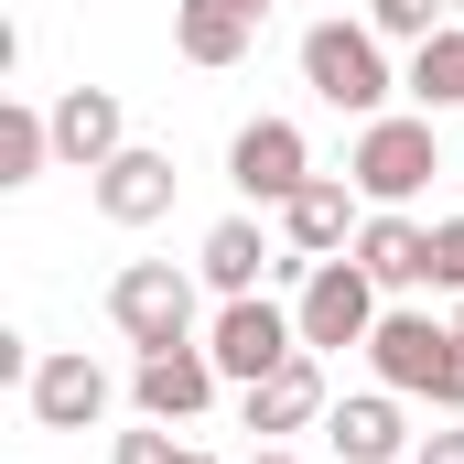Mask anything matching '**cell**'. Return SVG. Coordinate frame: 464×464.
<instances>
[{
    "mask_svg": "<svg viewBox=\"0 0 464 464\" xmlns=\"http://www.w3.org/2000/svg\"><path fill=\"white\" fill-rule=\"evenodd\" d=\"M367 367H378V389H400V400L464 411V324H432V314L389 303L378 335H367Z\"/></svg>",
    "mask_w": 464,
    "mask_h": 464,
    "instance_id": "obj_1",
    "label": "cell"
},
{
    "mask_svg": "<svg viewBox=\"0 0 464 464\" xmlns=\"http://www.w3.org/2000/svg\"><path fill=\"white\" fill-rule=\"evenodd\" d=\"M303 87L324 98V109L346 119H389V44H378V22H314L303 33Z\"/></svg>",
    "mask_w": 464,
    "mask_h": 464,
    "instance_id": "obj_2",
    "label": "cell"
},
{
    "mask_svg": "<svg viewBox=\"0 0 464 464\" xmlns=\"http://www.w3.org/2000/svg\"><path fill=\"white\" fill-rule=\"evenodd\" d=\"M443 173V140H432V119L389 109V119H356V151H346V184L367 195V206H411L421 184Z\"/></svg>",
    "mask_w": 464,
    "mask_h": 464,
    "instance_id": "obj_3",
    "label": "cell"
},
{
    "mask_svg": "<svg viewBox=\"0 0 464 464\" xmlns=\"http://www.w3.org/2000/svg\"><path fill=\"white\" fill-rule=\"evenodd\" d=\"M378 314H389V303H378V281L356 270V248H346V259H314V270H303V292H292V324H303V346H314V356L367 346V335H378Z\"/></svg>",
    "mask_w": 464,
    "mask_h": 464,
    "instance_id": "obj_4",
    "label": "cell"
},
{
    "mask_svg": "<svg viewBox=\"0 0 464 464\" xmlns=\"http://www.w3.org/2000/svg\"><path fill=\"white\" fill-rule=\"evenodd\" d=\"M109 324H119L140 356L195 346V270H173V259H130V270L109 281Z\"/></svg>",
    "mask_w": 464,
    "mask_h": 464,
    "instance_id": "obj_5",
    "label": "cell"
},
{
    "mask_svg": "<svg viewBox=\"0 0 464 464\" xmlns=\"http://www.w3.org/2000/svg\"><path fill=\"white\" fill-rule=\"evenodd\" d=\"M206 356H217V378H227V389H259L270 367H292V356H303V324H292L270 292H237V303H217V324H206Z\"/></svg>",
    "mask_w": 464,
    "mask_h": 464,
    "instance_id": "obj_6",
    "label": "cell"
},
{
    "mask_svg": "<svg viewBox=\"0 0 464 464\" xmlns=\"http://www.w3.org/2000/svg\"><path fill=\"white\" fill-rule=\"evenodd\" d=\"M227 184L248 195V206H292L303 184H314V151H303V130L292 119H248L227 140Z\"/></svg>",
    "mask_w": 464,
    "mask_h": 464,
    "instance_id": "obj_7",
    "label": "cell"
},
{
    "mask_svg": "<svg viewBox=\"0 0 464 464\" xmlns=\"http://www.w3.org/2000/svg\"><path fill=\"white\" fill-rule=\"evenodd\" d=\"M356 227H367V195H356L346 173H314V184L281 206V248H292L303 270H314V259H346Z\"/></svg>",
    "mask_w": 464,
    "mask_h": 464,
    "instance_id": "obj_8",
    "label": "cell"
},
{
    "mask_svg": "<svg viewBox=\"0 0 464 464\" xmlns=\"http://www.w3.org/2000/svg\"><path fill=\"white\" fill-rule=\"evenodd\" d=\"M22 400H33L44 432H98V421H109V367L87 346H65V356H44V367L22 378Z\"/></svg>",
    "mask_w": 464,
    "mask_h": 464,
    "instance_id": "obj_9",
    "label": "cell"
},
{
    "mask_svg": "<svg viewBox=\"0 0 464 464\" xmlns=\"http://www.w3.org/2000/svg\"><path fill=\"white\" fill-rule=\"evenodd\" d=\"M119 151H130L119 87H65V98H54V162H65V173H109Z\"/></svg>",
    "mask_w": 464,
    "mask_h": 464,
    "instance_id": "obj_10",
    "label": "cell"
},
{
    "mask_svg": "<svg viewBox=\"0 0 464 464\" xmlns=\"http://www.w3.org/2000/svg\"><path fill=\"white\" fill-rule=\"evenodd\" d=\"M217 389H227V378H217L206 335H195V346H162V356H140V367H130V400H140V421H195Z\"/></svg>",
    "mask_w": 464,
    "mask_h": 464,
    "instance_id": "obj_11",
    "label": "cell"
},
{
    "mask_svg": "<svg viewBox=\"0 0 464 464\" xmlns=\"http://www.w3.org/2000/svg\"><path fill=\"white\" fill-rule=\"evenodd\" d=\"M356 270H367L378 292H421V281H432V227H421L411 206H367V227H356Z\"/></svg>",
    "mask_w": 464,
    "mask_h": 464,
    "instance_id": "obj_12",
    "label": "cell"
},
{
    "mask_svg": "<svg viewBox=\"0 0 464 464\" xmlns=\"http://www.w3.org/2000/svg\"><path fill=\"white\" fill-rule=\"evenodd\" d=\"M87 184H98V217H109V227H151V217H173V184H184V173H173V151H140V140H130L109 173H87Z\"/></svg>",
    "mask_w": 464,
    "mask_h": 464,
    "instance_id": "obj_13",
    "label": "cell"
},
{
    "mask_svg": "<svg viewBox=\"0 0 464 464\" xmlns=\"http://www.w3.org/2000/svg\"><path fill=\"white\" fill-rule=\"evenodd\" d=\"M324 443L346 464H411V421H400V389H356L324 411Z\"/></svg>",
    "mask_w": 464,
    "mask_h": 464,
    "instance_id": "obj_14",
    "label": "cell"
},
{
    "mask_svg": "<svg viewBox=\"0 0 464 464\" xmlns=\"http://www.w3.org/2000/svg\"><path fill=\"white\" fill-rule=\"evenodd\" d=\"M324 411H335V400H324V356L314 346L292 356V367H270L259 389H237V421H248V432H303V421H324Z\"/></svg>",
    "mask_w": 464,
    "mask_h": 464,
    "instance_id": "obj_15",
    "label": "cell"
},
{
    "mask_svg": "<svg viewBox=\"0 0 464 464\" xmlns=\"http://www.w3.org/2000/svg\"><path fill=\"white\" fill-rule=\"evenodd\" d=\"M259 22L270 11H248V0H173V54L184 65H237L259 44Z\"/></svg>",
    "mask_w": 464,
    "mask_h": 464,
    "instance_id": "obj_16",
    "label": "cell"
},
{
    "mask_svg": "<svg viewBox=\"0 0 464 464\" xmlns=\"http://www.w3.org/2000/svg\"><path fill=\"white\" fill-rule=\"evenodd\" d=\"M270 270H281V248H270V237L248 227V217H217V227H206V248H195V281H206L217 303H237V292H259Z\"/></svg>",
    "mask_w": 464,
    "mask_h": 464,
    "instance_id": "obj_17",
    "label": "cell"
},
{
    "mask_svg": "<svg viewBox=\"0 0 464 464\" xmlns=\"http://www.w3.org/2000/svg\"><path fill=\"white\" fill-rule=\"evenodd\" d=\"M400 87H411V109H421V119L464 109V22H443L432 44H411V76H400Z\"/></svg>",
    "mask_w": 464,
    "mask_h": 464,
    "instance_id": "obj_18",
    "label": "cell"
},
{
    "mask_svg": "<svg viewBox=\"0 0 464 464\" xmlns=\"http://www.w3.org/2000/svg\"><path fill=\"white\" fill-rule=\"evenodd\" d=\"M44 162H54V109H22V98H11V109H0V184L22 195Z\"/></svg>",
    "mask_w": 464,
    "mask_h": 464,
    "instance_id": "obj_19",
    "label": "cell"
},
{
    "mask_svg": "<svg viewBox=\"0 0 464 464\" xmlns=\"http://www.w3.org/2000/svg\"><path fill=\"white\" fill-rule=\"evenodd\" d=\"M367 22H378V44H432L454 22V0H367Z\"/></svg>",
    "mask_w": 464,
    "mask_h": 464,
    "instance_id": "obj_20",
    "label": "cell"
},
{
    "mask_svg": "<svg viewBox=\"0 0 464 464\" xmlns=\"http://www.w3.org/2000/svg\"><path fill=\"white\" fill-rule=\"evenodd\" d=\"M432 292L464 303V217H432Z\"/></svg>",
    "mask_w": 464,
    "mask_h": 464,
    "instance_id": "obj_21",
    "label": "cell"
},
{
    "mask_svg": "<svg viewBox=\"0 0 464 464\" xmlns=\"http://www.w3.org/2000/svg\"><path fill=\"white\" fill-rule=\"evenodd\" d=\"M109 464H184V443H173V421H140V432H119Z\"/></svg>",
    "mask_w": 464,
    "mask_h": 464,
    "instance_id": "obj_22",
    "label": "cell"
},
{
    "mask_svg": "<svg viewBox=\"0 0 464 464\" xmlns=\"http://www.w3.org/2000/svg\"><path fill=\"white\" fill-rule=\"evenodd\" d=\"M411 464H464V411L443 421V432H421V443H411Z\"/></svg>",
    "mask_w": 464,
    "mask_h": 464,
    "instance_id": "obj_23",
    "label": "cell"
},
{
    "mask_svg": "<svg viewBox=\"0 0 464 464\" xmlns=\"http://www.w3.org/2000/svg\"><path fill=\"white\" fill-rule=\"evenodd\" d=\"M248 464H292V454H281V443H259V454H248Z\"/></svg>",
    "mask_w": 464,
    "mask_h": 464,
    "instance_id": "obj_24",
    "label": "cell"
},
{
    "mask_svg": "<svg viewBox=\"0 0 464 464\" xmlns=\"http://www.w3.org/2000/svg\"><path fill=\"white\" fill-rule=\"evenodd\" d=\"M184 464H217V454H195V443H184Z\"/></svg>",
    "mask_w": 464,
    "mask_h": 464,
    "instance_id": "obj_25",
    "label": "cell"
},
{
    "mask_svg": "<svg viewBox=\"0 0 464 464\" xmlns=\"http://www.w3.org/2000/svg\"><path fill=\"white\" fill-rule=\"evenodd\" d=\"M248 11H270V0H248Z\"/></svg>",
    "mask_w": 464,
    "mask_h": 464,
    "instance_id": "obj_26",
    "label": "cell"
},
{
    "mask_svg": "<svg viewBox=\"0 0 464 464\" xmlns=\"http://www.w3.org/2000/svg\"><path fill=\"white\" fill-rule=\"evenodd\" d=\"M454 324H464V303H454Z\"/></svg>",
    "mask_w": 464,
    "mask_h": 464,
    "instance_id": "obj_27",
    "label": "cell"
},
{
    "mask_svg": "<svg viewBox=\"0 0 464 464\" xmlns=\"http://www.w3.org/2000/svg\"><path fill=\"white\" fill-rule=\"evenodd\" d=\"M454 22H464V0H454Z\"/></svg>",
    "mask_w": 464,
    "mask_h": 464,
    "instance_id": "obj_28",
    "label": "cell"
}]
</instances>
